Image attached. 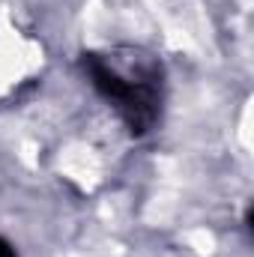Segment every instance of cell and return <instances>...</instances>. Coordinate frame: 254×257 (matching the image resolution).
<instances>
[{"label":"cell","instance_id":"6da1fadb","mask_svg":"<svg viewBox=\"0 0 254 257\" xmlns=\"http://www.w3.org/2000/svg\"><path fill=\"white\" fill-rule=\"evenodd\" d=\"M84 69L90 72L93 87L114 102L132 135H144L156 126L162 108V69L153 57L138 51L87 54Z\"/></svg>","mask_w":254,"mask_h":257},{"label":"cell","instance_id":"7a4b0ae2","mask_svg":"<svg viewBox=\"0 0 254 257\" xmlns=\"http://www.w3.org/2000/svg\"><path fill=\"white\" fill-rule=\"evenodd\" d=\"M0 257H15V251H12V248L3 242V239H0Z\"/></svg>","mask_w":254,"mask_h":257}]
</instances>
